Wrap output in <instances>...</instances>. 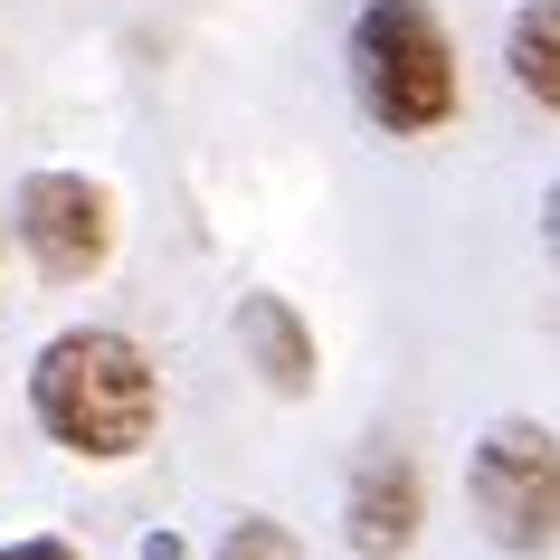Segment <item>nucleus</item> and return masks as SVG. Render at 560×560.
Here are the masks:
<instances>
[{"instance_id":"1","label":"nucleus","mask_w":560,"mask_h":560,"mask_svg":"<svg viewBox=\"0 0 560 560\" xmlns=\"http://www.w3.org/2000/svg\"><path fill=\"white\" fill-rule=\"evenodd\" d=\"M30 418L77 466H133L162 438V371H152V352L133 332L67 324L30 361Z\"/></svg>"},{"instance_id":"2","label":"nucleus","mask_w":560,"mask_h":560,"mask_svg":"<svg viewBox=\"0 0 560 560\" xmlns=\"http://www.w3.org/2000/svg\"><path fill=\"white\" fill-rule=\"evenodd\" d=\"M342 77L371 133L389 143H438L466 115V58L446 38L438 0H361L342 30Z\"/></svg>"},{"instance_id":"3","label":"nucleus","mask_w":560,"mask_h":560,"mask_svg":"<svg viewBox=\"0 0 560 560\" xmlns=\"http://www.w3.org/2000/svg\"><path fill=\"white\" fill-rule=\"evenodd\" d=\"M466 513L475 532L513 560L560 551V428L541 418H494L466 446Z\"/></svg>"},{"instance_id":"4","label":"nucleus","mask_w":560,"mask_h":560,"mask_svg":"<svg viewBox=\"0 0 560 560\" xmlns=\"http://www.w3.org/2000/svg\"><path fill=\"white\" fill-rule=\"evenodd\" d=\"M10 229L30 247L38 285H95L124 247V200L95 172H30L10 200Z\"/></svg>"},{"instance_id":"5","label":"nucleus","mask_w":560,"mask_h":560,"mask_svg":"<svg viewBox=\"0 0 560 560\" xmlns=\"http://www.w3.org/2000/svg\"><path fill=\"white\" fill-rule=\"evenodd\" d=\"M418 532H428V475H418L409 446H361L352 475H342V541L361 560H409Z\"/></svg>"},{"instance_id":"6","label":"nucleus","mask_w":560,"mask_h":560,"mask_svg":"<svg viewBox=\"0 0 560 560\" xmlns=\"http://www.w3.org/2000/svg\"><path fill=\"white\" fill-rule=\"evenodd\" d=\"M229 332H237V361H247L276 399H314V381H324V342H314V324L295 314V295H276V285L237 295Z\"/></svg>"},{"instance_id":"7","label":"nucleus","mask_w":560,"mask_h":560,"mask_svg":"<svg viewBox=\"0 0 560 560\" xmlns=\"http://www.w3.org/2000/svg\"><path fill=\"white\" fill-rule=\"evenodd\" d=\"M503 77H513V95L532 115L560 124V0H513V20H503Z\"/></svg>"},{"instance_id":"8","label":"nucleus","mask_w":560,"mask_h":560,"mask_svg":"<svg viewBox=\"0 0 560 560\" xmlns=\"http://www.w3.org/2000/svg\"><path fill=\"white\" fill-rule=\"evenodd\" d=\"M200 560H304V541L285 523H276V513H237L229 532H219V541H209Z\"/></svg>"},{"instance_id":"9","label":"nucleus","mask_w":560,"mask_h":560,"mask_svg":"<svg viewBox=\"0 0 560 560\" xmlns=\"http://www.w3.org/2000/svg\"><path fill=\"white\" fill-rule=\"evenodd\" d=\"M0 560H86L67 532H20V541H0Z\"/></svg>"},{"instance_id":"10","label":"nucleus","mask_w":560,"mask_h":560,"mask_svg":"<svg viewBox=\"0 0 560 560\" xmlns=\"http://www.w3.org/2000/svg\"><path fill=\"white\" fill-rule=\"evenodd\" d=\"M541 247H551V266H560V180L541 190Z\"/></svg>"},{"instance_id":"11","label":"nucleus","mask_w":560,"mask_h":560,"mask_svg":"<svg viewBox=\"0 0 560 560\" xmlns=\"http://www.w3.org/2000/svg\"><path fill=\"white\" fill-rule=\"evenodd\" d=\"M143 560H190V541L180 532H143Z\"/></svg>"}]
</instances>
